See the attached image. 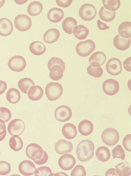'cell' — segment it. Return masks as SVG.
Returning a JSON list of instances; mask_svg holds the SVG:
<instances>
[{"mask_svg":"<svg viewBox=\"0 0 131 176\" xmlns=\"http://www.w3.org/2000/svg\"><path fill=\"white\" fill-rule=\"evenodd\" d=\"M112 152L113 159L120 158L122 160L124 159V151L120 145H117L113 149Z\"/></svg>","mask_w":131,"mask_h":176,"instance_id":"obj_38","label":"cell"},{"mask_svg":"<svg viewBox=\"0 0 131 176\" xmlns=\"http://www.w3.org/2000/svg\"><path fill=\"white\" fill-rule=\"evenodd\" d=\"M103 3L105 8L112 12L117 10L120 5L119 0H103Z\"/></svg>","mask_w":131,"mask_h":176,"instance_id":"obj_36","label":"cell"},{"mask_svg":"<svg viewBox=\"0 0 131 176\" xmlns=\"http://www.w3.org/2000/svg\"><path fill=\"white\" fill-rule=\"evenodd\" d=\"M26 153L29 158L37 164H44L48 159L46 152L39 145L35 143H31L27 145Z\"/></svg>","mask_w":131,"mask_h":176,"instance_id":"obj_1","label":"cell"},{"mask_svg":"<svg viewBox=\"0 0 131 176\" xmlns=\"http://www.w3.org/2000/svg\"><path fill=\"white\" fill-rule=\"evenodd\" d=\"M87 72L90 75L95 78H98L102 75L103 70L101 67H95L90 65L87 68Z\"/></svg>","mask_w":131,"mask_h":176,"instance_id":"obj_37","label":"cell"},{"mask_svg":"<svg viewBox=\"0 0 131 176\" xmlns=\"http://www.w3.org/2000/svg\"><path fill=\"white\" fill-rule=\"evenodd\" d=\"M77 25V21L74 18L69 17L66 18L62 23V28L64 31L69 34H72L73 29Z\"/></svg>","mask_w":131,"mask_h":176,"instance_id":"obj_29","label":"cell"},{"mask_svg":"<svg viewBox=\"0 0 131 176\" xmlns=\"http://www.w3.org/2000/svg\"><path fill=\"white\" fill-rule=\"evenodd\" d=\"M62 131L64 137L68 139L74 138L77 133L76 126L71 123H67L64 124L62 128Z\"/></svg>","mask_w":131,"mask_h":176,"instance_id":"obj_21","label":"cell"},{"mask_svg":"<svg viewBox=\"0 0 131 176\" xmlns=\"http://www.w3.org/2000/svg\"><path fill=\"white\" fill-rule=\"evenodd\" d=\"M131 43L130 39L126 38L121 36L119 34L116 35L113 39V44L118 50H124L128 49Z\"/></svg>","mask_w":131,"mask_h":176,"instance_id":"obj_19","label":"cell"},{"mask_svg":"<svg viewBox=\"0 0 131 176\" xmlns=\"http://www.w3.org/2000/svg\"><path fill=\"white\" fill-rule=\"evenodd\" d=\"M101 137L105 144L107 145L112 146L118 142L119 140V135L116 130L113 128H109L103 131Z\"/></svg>","mask_w":131,"mask_h":176,"instance_id":"obj_6","label":"cell"},{"mask_svg":"<svg viewBox=\"0 0 131 176\" xmlns=\"http://www.w3.org/2000/svg\"><path fill=\"white\" fill-rule=\"evenodd\" d=\"M27 93L30 99L36 101L39 100L41 98L43 94V91L40 86L34 85L30 87Z\"/></svg>","mask_w":131,"mask_h":176,"instance_id":"obj_22","label":"cell"},{"mask_svg":"<svg viewBox=\"0 0 131 176\" xmlns=\"http://www.w3.org/2000/svg\"><path fill=\"white\" fill-rule=\"evenodd\" d=\"M63 10L57 7H54L50 9L47 13V17L50 21L56 23L61 21L64 16Z\"/></svg>","mask_w":131,"mask_h":176,"instance_id":"obj_20","label":"cell"},{"mask_svg":"<svg viewBox=\"0 0 131 176\" xmlns=\"http://www.w3.org/2000/svg\"><path fill=\"white\" fill-rule=\"evenodd\" d=\"M72 111L71 108L67 106H60L55 110V118L58 121L64 122L69 120L72 117Z\"/></svg>","mask_w":131,"mask_h":176,"instance_id":"obj_11","label":"cell"},{"mask_svg":"<svg viewBox=\"0 0 131 176\" xmlns=\"http://www.w3.org/2000/svg\"><path fill=\"white\" fill-rule=\"evenodd\" d=\"M107 72L113 75L119 74L121 72L122 67L121 61L116 58L110 59L106 64Z\"/></svg>","mask_w":131,"mask_h":176,"instance_id":"obj_12","label":"cell"},{"mask_svg":"<svg viewBox=\"0 0 131 176\" xmlns=\"http://www.w3.org/2000/svg\"><path fill=\"white\" fill-rule=\"evenodd\" d=\"M35 84L30 78H24L20 79L18 82V85L19 88L23 93L27 94L28 89Z\"/></svg>","mask_w":131,"mask_h":176,"instance_id":"obj_35","label":"cell"},{"mask_svg":"<svg viewBox=\"0 0 131 176\" xmlns=\"http://www.w3.org/2000/svg\"><path fill=\"white\" fill-rule=\"evenodd\" d=\"M68 176L67 174L63 172L58 173L55 174L54 176Z\"/></svg>","mask_w":131,"mask_h":176,"instance_id":"obj_50","label":"cell"},{"mask_svg":"<svg viewBox=\"0 0 131 176\" xmlns=\"http://www.w3.org/2000/svg\"><path fill=\"white\" fill-rule=\"evenodd\" d=\"M11 116V112L9 109L5 107H0V119L6 122L10 119Z\"/></svg>","mask_w":131,"mask_h":176,"instance_id":"obj_39","label":"cell"},{"mask_svg":"<svg viewBox=\"0 0 131 176\" xmlns=\"http://www.w3.org/2000/svg\"><path fill=\"white\" fill-rule=\"evenodd\" d=\"M10 164L7 162L2 161H0V175H6L11 171Z\"/></svg>","mask_w":131,"mask_h":176,"instance_id":"obj_42","label":"cell"},{"mask_svg":"<svg viewBox=\"0 0 131 176\" xmlns=\"http://www.w3.org/2000/svg\"><path fill=\"white\" fill-rule=\"evenodd\" d=\"M79 13L80 17L85 21H90L96 16L97 11L95 7L89 3H85L81 6Z\"/></svg>","mask_w":131,"mask_h":176,"instance_id":"obj_7","label":"cell"},{"mask_svg":"<svg viewBox=\"0 0 131 176\" xmlns=\"http://www.w3.org/2000/svg\"><path fill=\"white\" fill-rule=\"evenodd\" d=\"M124 67L127 71H131V57L126 59L123 63Z\"/></svg>","mask_w":131,"mask_h":176,"instance_id":"obj_46","label":"cell"},{"mask_svg":"<svg viewBox=\"0 0 131 176\" xmlns=\"http://www.w3.org/2000/svg\"><path fill=\"white\" fill-rule=\"evenodd\" d=\"M6 98L9 102L15 104L20 100V93L17 89L14 88H11L7 92Z\"/></svg>","mask_w":131,"mask_h":176,"instance_id":"obj_32","label":"cell"},{"mask_svg":"<svg viewBox=\"0 0 131 176\" xmlns=\"http://www.w3.org/2000/svg\"><path fill=\"white\" fill-rule=\"evenodd\" d=\"M99 14L101 19L105 21H112L116 16V12H112L105 8L103 6L100 9Z\"/></svg>","mask_w":131,"mask_h":176,"instance_id":"obj_33","label":"cell"},{"mask_svg":"<svg viewBox=\"0 0 131 176\" xmlns=\"http://www.w3.org/2000/svg\"><path fill=\"white\" fill-rule=\"evenodd\" d=\"M72 0H56L57 5L60 7L66 8L69 7L72 3Z\"/></svg>","mask_w":131,"mask_h":176,"instance_id":"obj_45","label":"cell"},{"mask_svg":"<svg viewBox=\"0 0 131 176\" xmlns=\"http://www.w3.org/2000/svg\"><path fill=\"white\" fill-rule=\"evenodd\" d=\"M102 87L105 93L109 95L112 96L118 92L119 84L116 80L113 79H109L104 81Z\"/></svg>","mask_w":131,"mask_h":176,"instance_id":"obj_13","label":"cell"},{"mask_svg":"<svg viewBox=\"0 0 131 176\" xmlns=\"http://www.w3.org/2000/svg\"><path fill=\"white\" fill-rule=\"evenodd\" d=\"M26 64L25 59L20 55H15L12 57L8 63L9 68L11 70L16 72H21L24 70L26 67Z\"/></svg>","mask_w":131,"mask_h":176,"instance_id":"obj_9","label":"cell"},{"mask_svg":"<svg viewBox=\"0 0 131 176\" xmlns=\"http://www.w3.org/2000/svg\"><path fill=\"white\" fill-rule=\"evenodd\" d=\"M4 122L0 119V141L5 138L6 134V126Z\"/></svg>","mask_w":131,"mask_h":176,"instance_id":"obj_44","label":"cell"},{"mask_svg":"<svg viewBox=\"0 0 131 176\" xmlns=\"http://www.w3.org/2000/svg\"><path fill=\"white\" fill-rule=\"evenodd\" d=\"M116 174L120 176H129L131 174V168L128 163L124 162L116 166Z\"/></svg>","mask_w":131,"mask_h":176,"instance_id":"obj_31","label":"cell"},{"mask_svg":"<svg viewBox=\"0 0 131 176\" xmlns=\"http://www.w3.org/2000/svg\"><path fill=\"white\" fill-rule=\"evenodd\" d=\"M96 155L98 159L102 162L107 161L111 156L109 149L104 146H100L96 150Z\"/></svg>","mask_w":131,"mask_h":176,"instance_id":"obj_30","label":"cell"},{"mask_svg":"<svg viewBox=\"0 0 131 176\" xmlns=\"http://www.w3.org/2000/svg\"><path fill=\"white\" fill-rule=\"evenodd\" d=\"M11 21L9 19L3 18L0 19V35L7 36L10 35L13 30Z\"/></svg>","mask_w":131,"mask_h":176,"instance_id":"obj_18","label":"cell"},{"mask_svg":"<svg viewBox=\"0 0 131 176\" xmlns=\"http://www.w3.org/2000/svg\"><path fill=\"white\" fill-rule=\"evenodd\" d=\"M63 92L62 86L58 83L50 82L45 88V93L48 99L50 101L55 100L62 95Z\"/></svg>","mask_w":131,"mask_h":176,"instance_id":"obj_4","label":"cell"},{"mask_svg":"<svg viewBox=\"0 0 131 176\" xmlns=\"http://www.w3.org/2000/svg\"><path fill=\"white\" fill-rule=\"evenodd\" d=\"M52 173L50 169L46 166H43L36 169L35 171V176H50Z\"/></svg>","mask_w":131,"mask_h":176,"instance_id":"obj_40","label":"cell"},{"mask_svg":"<svg viewBox=\"0 0 131 176\" xmlns=\"http://www.w3.org/2000/svg\"><path fill=\"white\" fill-rule=\"evenodd\" d=\"M94 149L93 142L88 140L81 141L78 145L76 153L78 159L82 162H86L93 156Z\"/></svg>","mask_w":131,"mask_h":176,"instance_id":"obj_2","label":"cell"},{"mask_svg":"<svg viewBox=\"0 0 131 176\" xmlns=\"http://www.w3.org/2000/svg\"><path fill=\"white\" fill-rule=\"evenodd\" d=\"M7 88V84L6 82L0 80V95L3 93Z\"/></svg>","mask_w":131,"mask_h":176,"instance_id":"obj_48","label":"cell"},{"mask_svg":"<svg viewBox=\"0 0 131 176\" xmlns=\"http://www.w3.org/2000/svg\"><path fill=\"white\" fill-rule=\"evenodd\" d=\"M95 48L94 42L91 40H87L78 43L76 47V50L80 56L85 57L89 55Z\"/></svg>","mask_w":131,"mask_h":176,"instance_id":"obj_5","label":"cell"},{"mask_svg":"<svg viewBox=\"0 0 131 176\" xmlns=\"http://www.w3.org/2000/svg\"><path fill=\"white\" fill-rule=\"evenodd\" d=\"M9 144L11 148L15 151L20 150L23 146L21 139L17 135H14L10 138Z\"/></svg>","mask_w":131,"mask_h":176,"instance_id":"obj_34","label":"cell"},{"mask_svg":"<svg viewBox=\"0 0 131 176\" xmlns=\"http://www.w3.org/2000/svg\"><path fill=\"white\" fill-rule=\"evenodd\" d=\"M29 49L30 52L33 55H42L45 52L46 47L41 42L36 41L30 44Z\"/></svg>","mask_w":131,"mask_h":176,"instance_id":"obj_25","label":"cell"},{"mask_svg":"<svg viewBox=\"0 0 131 176\" xmlns=\"http://www.w3.org/2000/svg\"></svg>","mask_w":131,"mask_h":176,"instance_id":"obj_52","label":"cell"},{"mask_svg":"<svg viewBox=\"0 0 131 176\" xmlns=\"http://www.w3.org/2000/svg\"><path fill=\"white\" fill-rule=\"evenodd\" d=\"M55 149L57 153L62 154L71 152L73 149V145L71 142L61 139L55 143Z\"/></svg>","mask_w":131,"mask_h":176,"instance_id":"obj_17","label":"cell"},{"mask_svg":"<svg viewBox=\"0 0 131 176\" xmlns=\"http://www.w3.org/2000/svg\"><path fill=\"white\" fill-rule=\"evenodd\" d=\"M131 23L126 21L121 23L118 28L119 35L124 38H129L131 37Z\"/></svg>","mask_w":131,"mask_h":176,"instance_id":"obj_26","label":"cell"},{"mask_svg":"<svg viewBox=\"0 0 131 176\" xmlns=\"http://www.w3.org/2000/svg\"><path fill=\"white\" fill-rule=\"evenodd\" d=\"M106 60V56L103 52L97 51L90 57L89 62L92 66L99 67L104 64Z\"/></svg>","mask_w":131,"mask_h":176,"instance_id":"obj_16","label":"cell"},{"mask_svg":"<svg viewBox=\"0 0 131 176\" xmlns=\"http://www.w3.org/2000/svg\"><path fill=\"white\" fill-rule=\"evenodd\" d=\"M105 176H118L116 173L115 169L111 168L108 169L106 172Z\"/></svg>","mask_w":131,"mask_h":176,"instance_id":"obj_49","label":"cell"},{"mask_svg":"<svg viewBox=\"0 0 131 176\" xmlns=\"http://www.w3.org/2000/svg\"><path fill=\"white\" fill-rule=\"evenodd\" d=\"M76 159L72 155L66 154L63 155L59 159L58 164L63 169L68 170L71 169L75 165Z\"/></svg>","mask_w":131,"mask_h":176,"instance_id":"obj_14","label":"cell"},{"mask_svg":"<svg viewBox=\"0 0 131 176\" xmlns=\"http://www.w3.org/2000/svg\"><path fill=\"white\" fill-rule=\"evenodd\" d=\"M60 36L59 31L55 28L50 29L44 34L43 40L46 43H52L57 41Z\"/></svg>","mask_w":131,"mask_h":176,"instance_id":"obj_23","label":"cell"},{"mask_svg":"<svg viewBox=\"0 0 131 176\" xmlns=\"http://www.w3.org/2000/svg\"><path fill=\"white\" fill-rule=\"evenodd\" d=\"M86 172L84 167L81 165H78L76 166L72 171L71 176H85Z\"/></svg>","mask_w":131,"mask_h":176,"instance_id":"obj_41","label":"cell"},{"mask_svg":"<svg viewBox=\"0 0 131 176\" xmlns=\"http://www.w3.org/2000/svg\"><path fill=\"white\" fill-rule=\"evenodd\" d=\"M79 132L85 136L91 134L93 130V126L90 121L85 120L82 121L79 123L78 126Z\"/></svg>","mask_w":131,"mask_h":176,"instance_id":"obj_24","label":"cell"},{"mask_svg":"<svg viewBox=\"0 0 131 176\" xmlns=\"http://www.w3.org/2000/svg\"><path fill=\"white\" fill-rule=\"evenodd\" d=\"M47 65L50 71V77L52 80L57 81L62 78L65 67V63L61 59L53 57L49 60Z\"/></svg>","mask_w":131,"mask_h":176,"instance_id":"obj_3","label":"cell"},{"mask_svg":"<svg viewBox=\"0 0 131 176\" xmlns=\"http://www.w3.org/2000/svg\"><path fill=\"white\" fill-rule=\"evenodd\" d=\"M25 126L21 119H15L12 120L9 124L7 130L11 136L21 135L24 131Z\"/></svg>","mask_w":131,"mask_h":176,"instance_id":"obj_10","label":"cell"},{"mask_svg":"<svg viewBox=\"0 0 131 176\" xmlns=\"http://www.w3.org/2000/svg\"><path fill=\"white\" fill-rule=\"evenodd\" d=\"M43 6L42 4L37 1L31 2L28 5L27 12L32 16H36L39 14L42 11Z\"/></svg>","mask_w":131,"mask_h":176,"instance_id":"obj_27","label":"cell"},{"mask_svg":"<svg viewBox=\"0 0 131 176\" xmlns=\"http://www.w3.org/2000/svg\"><path fill=\"white\" fill-rule=\"evenodd\" d=\"M131 135L130 134L126 135L124 138L123 140V145L128 151H131Z\"/></svg>","mask_w":131,"mask_h":176,"instance_id":"obj_43","label":"cell"},{"mask_svg":"<svg viewBox=\"0 0 131 176\" xmlns=\"http://www.w3.org/2000/svg\"><path fill=\"white\" fill-rule=\"evenodd\" d=\"M14 24L18 30L22 31H26L31 27L32 21L28 16L24 14H20L15 17Z\"/></svg>","mask_w":131,"mask_h":176,"instance_id":"obj_8","label":"cell"},{"mask_svg":"<svg viewBox=\"0 0 131 176\" xmlns=\"http://www.w3.org/2000/svg\"><path fill=\"white\" fill-rule=\"evenodd\" d=\"M97 25L98 28L101 30H104L110 28V26H107V25L101 22L98 20L97 21Z\"/></svg>","mask_w":131,"mask_h":176,"instance_id":"obj_47","label":"cell"},{"mask_svg":"<svg viewBox=\"0 0 131 176\" xmlns=\"http://www.w3.org/2000/svg\"><path fill=\"white\" fill-rule=\"evenodd\" d=\"M73 31L75 36L80 40L85 39L88 36L89 33V29L82 25L75 26L74 28Z\"/></svg>","mask_w":131,"mask_h":176,"instance_id":"obj_28","label":"cell"},{"mask_svg":"<svg viewBox=\"0 0 131 176\" xmlns=\"http://www.w3.org/2000/svg\"><path fill=\"white\" fill-rule=\"evenodd\" d=\"M36 169L34 164L28 160L22 161L19 165L20 172L24 176H30L34 174Z\"/></svg>","mask_w":131,"mask_h":176,"instance_id":"obj_15","label":"cell"},{"mask_svg":"<svg viewBox=\"0 0 131 176\" xmlns=\"http://www.w3.org/2000/svg\"><path fill=\"white\" fill-rule=\"evenodd\" d=\"M5 2V0H0V8L4 5Z\"/></svg>","mask_w":131,"mask_h":176,"instance_id":"obj_51","label":"cell"}]
</instances>
